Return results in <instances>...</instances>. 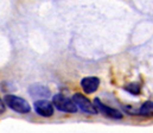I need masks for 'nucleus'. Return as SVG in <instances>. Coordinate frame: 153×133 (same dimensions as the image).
I'll list each match as a JSON object with an SVG mask.
<instances>
[{"label": "nucleus", "mask_w": 153, "mask_h": 133, "mask_svg": "<svg viewBox=\"0 0 153 133\" xmlns=\"http://www.w3.org/2000/svg\"><path fill=\"white\" fill-rule=\"evenodd\" d=\"M5 103L17 113L26 114V113H30V111H31L30 103L25 99L16 96V95H6L5 96Z\"/></svg>", "instance_id": "obj_1"}, {"label": "nucleus", "mask_w": 153, "mask_h": 133, "mask_svg": "<svg viewBox=\"0 0 153 133\" xmlns=\"http://www.w3.org/2000/svg\"><path fill=\"white\" fill-rule=\"evenodd\" d=\"M52 103L53 106L62 111V112H67V113H75L77 111V107L75 103L73 102V100L65 97L63 94H56L52 97Z\"/></svg>", "instance_id": "obj_2"}, {"label": "nucleus", "mask_w": 153, "mask_h": 133, "mask_svg": "<svg viewBox=\"0 0 153 133\" xmlns=\"http://www.w3.org/2000/svg\"><path fill=\"white\" fill-rule=\"evenodd\" d=\"M73 102L75 103L76 107H78L84 113H88V114H96L97 113V109L95 108L94 103H91L83 94H79V93L74 94Z\"/></svg>", "instance_id": "obj_3"}, {"label": "nucleus", "mask_w": 153, "mask_h": 133, "mask_svg": "<svg viewBox=\"0 0 153 133\" xmlns=\"http://www.w3.org/2000/svg\"><path fill=\"white\" fill-rule=\"evenodd\" d=\"M94 106L97 111H100L102 114H105L107 118H112V119H121L122 118V113L119 112L117 109H114L112 107H108L107 105L102 103L100 101V99H95L94 101Z\"/></svg>", "instance_id": "obj_4"}, {"label": "nucleus", "mask_w": 153, "mask_h": 133, "mask_svg": "<svg viewBox=\"0 0 153 133\" xmlns=\"http://www.w3.org/2000/svg\"><path fill=\"white\" fill-rule=\"evenodd\" d=\"M35 111L44 118H50L53 114V105L48 100H38L35 102Z\"/></svg>", "instance_id": "obj_5"}, {"label": "nucleus", "mask_w": 153, "mask_h": 133, "mask_svg": "<svg viewBox=\"0 0 153 133\" xmlns=\"http://www.w3.org/2000/svg\"><path fill=\"white\" fill-rule=\"evenodd\" d=\"M81 86L87 94H91V93L97 90L99 86H100V80L95 76H88V77L82 79Z\"/></svg>", "instance_id": "obj_6"}, {"label": "nucleus", "mask_w": 153, "mask_h": 133, "mask_svg": "<svg viewBox=\"0 0 153 133\" xmlns=\"http://www.w3.org/2000/svg\"><path fill=\"white\" fill-rule=\"evenodd\" d=\"M29 93L33 97H48L50 96V90L43 85L35 83L29 87Z\"/></svg>", "instance_id": "obj_7"}, {"label": "nucleus", "mask_w": 153, "mask_h": 133, "mask_svg": "<svg viewBox=\"0 0 153 133\" xmlns=\"http://www.w3.org/2000/svg\"><path fill=\"white\" fill-rule=\"evenodd\" d=\"M137 114H141L145 117H153V102L152 101H146L140 109L137 112Z\"/></svg>", "instance_id": "obj_8"}, {"label": "nucleus", "mask_w": 153, "mask_h": 133, "mask_svg": "<svg viewBox=\"0 0 153 133\" xmlns=\"http://www.w3.org/2000/svg\"><path fill=\"white\" fill-rule=\"evenodd\" d=\"M126 90H128L132 94H139L140 93V85L138 83H131L126 87Z\"/></svg>", "instance_id": "obj_9"}, {"label": "nucleus", "mask_w": 153, "mask_h": 133, "mask_svg": "<svg viewBox=\"0 0 153 133\" xmlns=\"http://www.w3.org/2000/svg\"><path fill=\"white\" fill-rule=\"evenodd\" d=\"M4 112H5V103L0 100V114H1V113H4Z\"/></svg>", "instance_id": "obj_10"}]
</instances>
